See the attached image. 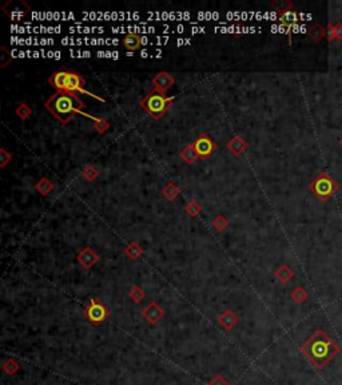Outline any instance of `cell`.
<instances>
[{"mask_svg":"<svg viewBox=\"0 0 342 385\" xmlns=\"http://www.w3.org/2000/svg\"><path fill=\"white\" fill-rule=\"evenodd\" d=\"M301 349L317 369L325 368L339 352L338 345L321 329L316 331Z\"/></svg>","mask_w":342,"mask_h":385,"instance_id":"obj_1","label":"cell"},{"mask_svg":"<svg viewBox=\"0 0 342 385\" xmlns=\"http://www.w3.org/2000/svg\"><path fill=\"white\" fill-rule=\"evenodd\" d=\"M125 253H126V256L129 257V258L137 259L142 256V253H143V248H142L141 245H138V244H135V242H133V244H130L129 246L125 249Z\"/></svg>","mask_w":342,"mask_h":385,"instance_id":"obj_20","label":"cell"},{"mask_svg":"<svg viewBox=\"0 0 342 385\" xmlns=\"http://www.w3.org/2000/svg\"><path fill=\"white\" fill-rule=\"evenodd\" d=\"M152 84L155 90H159L162 92H166L168 88H171L175 84L174 77L168 74L167 71H160L152 79Z\"/></svg>","mask_w":342,"mask_h":385,"instance_id":"obj_7","label":"cell"},{"mask_svg":"<svg viewBox=\"0 0 342 385\" xmlns=\"http://www.w3.org/2000/svg\"><path fill=\"white\" fill-rule=\"evenodd\" d=\"M98 170H96L92 164H90V166H86V168H84L83 173H82V177H83L87 182H92V181L98 177Z\"/></svg>","mask_w":342,"mask_h":385,"instance_id":"obj_26","label":"cell"},{"mask_svg":"<svg viewBox=\"0 0 342 385\" xmlns=\"http://www.w3.org/2000/svg\"><path fill=\"white\" fill-rule=\"evenodd\" d=\"M44 107L62 125H69L75 115L82 114L84 103L75 92L56 91L44 102Z\"/></svg>","mask_w":342,"mask_h":385,"instance_id":"obj_2","label":"cell"},{"mask_svg":"<svg viewBox=\"0 0 342 385\" xmlns=\"http://www.w3.org/2000/svg\"><path fill=\"white\" fill-rule=\"evenodd\" d=\"M48 83L55 87L58 91L65 92H80V94H87L88 96H91L94 99H98L100 102H106L102 96H98L95 94H92L91 91H88L86 86V80L79 73L71 71V70H59L56 73H53L51 77L48 78Z\"/></svg>","mask_w":342,"mask_h":385,"instance_id":"obj_3","label":"cell"},{"mask_svg":"<svg viewBox=\"0 0 342 385\" xmlns=\"http://www.w3.org/2000/svg\"><path fill=\"white\" fill-rule=\"evenodd\" d=\"M179 156L182 158V160H185L187 164H193L195 163V160L199 158L197 154V151H195L194 149V145L191 143V145H187L185 146L182 149V151L179 153Z\"/></svg>","mask_w":342,"mask_h":385,"instance_id":"obj_13","label":"cell"},{"mask_svg":"<svg viewBox=\"0 0 342 385\" xmlns=\"http://www.w3.org/2000/svg\"><path fill=\"white\" fill-rule=\"evenodd\" d=\"M80 115H84V117H87V118H90L92 121V125H94V129H95V131L98 134H104L108 131V129H110V123L107 122L106 119H103V118H95V117H92V115H88L86 114V113H82Z\"/></svg>","mask_w":342,"mask_h":385,"instance_id":"obj_15","label":"cell"},{"mask_svg":"<svg viewBox=\"0 0 342 385\" xmlns=\"http://www.w3.org/2000/svg\"><path fill=\"white\" fill-rule=\"evenodd\" d=\"M62 43L63 44H118L119 40H115V39H71V38H65L62 39Z\"/></svg>","mask_w":342,"mask_h":385,"instance_id":"obj_8","label":"cell"},{"mask_svg":"<svg viewBox=\"0 0 342 385\" xmlns=\"http://www.w3.org/2000/svg\"><path fill=\"white\" fill-rule=\"evenodd\" d=\"M84 16H88V18H96V19H102V18H106V19H125V18H138V15H133V14H84Z\"/></svg>","mask_w":342,"mask_h":385,"instance_id":"obj_19","label":"cell"},{"mask_svg":"<svg viewBox=\"0 0 342 385\" xmlns=\"http://www.w3.org/2000/svg\"><path fill=\"white\" fill-rule=\"evenodd\" d=\"M213 226H214V229L217 230V232H223L224 229H227V226H229L227 218L223 217L222 214H218L217 217L214 218Z\"/></svg>","mask_w":342,"mask_h":385,"instance_id":"obj_23","label":"cell"},{"mask_svg":"<svg viewBox=\"0 0 342 385\" xmlns=\"http://www.w3.org/2000/svg\"><path fill=\"white\" fill-rule=\"evenodd\" d=\"M98 259L99 256L91 248H84L83 250L78 254V262H79L84 269H90L94 263L98 262Z\"/></svg>","mask_w":342,"mask_h":385,"instance_id":"obj_9","label":"cell"},{"mask_svg":"<svg viewBox=\"0 0 342 385\" xmlns=\"http://www.w3.org/2000/svg\"><path fill=\"white\" fill-rule=\"evenodd\" d=\"M71 57H91V53L86 51V52H71Z\"/></svg>","mask_w":342,"mask_h":385,"instance_id":"obj_33","label":"cell"},{"mask_svg":"<svg viewBox=\"0 0 342 385\" xmlns=\"http://www.w3.org/2000/svg\"><path fill=\"white\" fill-rule=\"evenodd\" d=\"M201 211H202V207L197 201H191V202H189L186 206H185V213L189 214L190 217H197L198 214L201 213Z\"/></svg>","mask_w":342,"mask_h":385,"instance_id":"obj_24","label":"cell"},{"mask_svg":"<svg viewBox=\"0 0 342 385\" xmlns=\"http://www.w3.org/2000/svg\"><path fill=\"white\" fill-rule=\"evenodd\" d=\"M32 18L34 19H53L59 20L61 18L63 19H70V18H75L73 14H61V12H53V14H42V12H32Z\"/></svg>","mask_w":342,"mask_h":385,"instance_id":"obj_18","label":"cell"},{"mask_svg":"<svg viewBox=\"0 0 342 385\" xmlns=\"http://www.w3.org/2000/svg\"><path fill=\"white\" fill-rule=\"evenodd\" d=\"M11 58H12L11 52L8 53V51L6 50L4 47L0 48V66H2V67H6V66L8 65V62L11 61Z\"/></svg>","mask_w":342,"mask_h":385,"instance_id":"obj_31","label":"cell"},{"mask_svg":"<svg viewBox=\"0 0 342 385\" xmlns=\"http://www.w3.org/2000/svg\"><path fill=\"white\" fill-rule=\"evenodd\" d=\"M123 46L129 51H135L142 46V38L138 34H127L123 38Z\"/></svg>","mask_w":342,"mask_h":385,"instance_id":"obj_12","label":"cell"},{"mask_svg":"<svg viewBox=\"0 0 342 385\" xmlns=\"http://www.w3.org/2000/svg\"><path fill=\"white\" fill-rule=\"evenodd\" d=\"M292 297H293L294 301L298 302V304H301V302H304L305 300H306V297H308V293H306V292H305L302 288H297L293 293H292Z\"/></svg>","mask_w":342,"mask_h":385,"instance_id":"obj_29","label":"cell"},{"mask_svg":"<svg viewBox=\"0 0 342 385\" xmlns=\"http://www.w3.org/2000/svg\"><path fill=\"white\" fill-rule=\"evenodd\" d=\"M193 145H194L195 151H197L198 156H199L201 159H207V158H210V156L213 155L214 151L217 150V143H215L207 134L199 135V137L195 139V142Z\"/></svg>","mask_w":342,"mask_h":385,"instance_id":"obj_5","label":"cell"},{"mask_svg":"<svg viewBox=\"0 0 342 385\" xmlns=\"http://www.w3.org/2000/svg\"><path fill=\"white\" fill-rule=\"evenodd\" d=\"M35 189H36V191H38L39 194H42L43 197H47V195L52 191L53 183L51 182L48 178L43 177V178H40V180L38 181V183L35 185Z\"/></svg>","mask_w":342,"mask_h":385,"instance_id":"obj_17","label":"cell"},{"mask_svg":"<svg viewBox=\"0 0 342 385\" xmlns=\"http://www.w3.org/2000/svg\"><path fill=\"white\" fill-rule=\"evenodd\" d=\"M210 385H227V382L224 381L222 377H217V378H214L213 381L210 382Z\"/></svg>","mask_w":342,"mask_h":385,"instance_id":"obj_32","label":"cell"},{"mask_svg":"<svg viewBox=\"0 0 342 385\" xmlns=\"http://www.w3.org/2000/svg\"><path fill=\"white\" fill-rule=\"evenodd\" d=\"M226 146H227V149L230 150V153L237 156L242 155L247 150V142L245 141L244 138L240 137V135H236L234 138H232V139L227 142V145Z\"/></svg>","mask_w":342,"mask_h":385,"instance_id":"obj_11","label":"cell"},{"mask_svg":"<svg viewBox=\"0 0 342 385\" xmlns=\"http://www.w3.org/2000/svg\"><path fill=\"white\" fill-rule=\"evenodd\" d=\"M162 193H163V197L167 201H175L178 198L179 194H181V189L177 183L168 182L164 185V187L162 189Z\"/></svg>","mask_w":342,"mask_h":385,"instance_id":"obj_14","label":"cell"},{"mask_svg":"<svg viewBox=\"0 0 342 385\" xmlns=\"http://www.w3.org/2000/svg\"><path fill=\"white\" fill-rule=\"evenodd\" d=\"M12 155L7 151V149L2 147L0 150V168H6L8 162H11Z\"/></svg>","mask_w":342,"mask_h":385,"instance_id":"obj_30","label":"cell"},{"mask_svg":"<svg viewBox=\"0 0 342 385\" xmlns=\"http://www.w3.org/2000/svg\"><path fill=\"white\" fill-rule=\"evenodd\" d=\"M107 314H108V312H107V309L104 308L102 302L92 298L90 306L87 308V317L92 324H102L103 321L106 320Z\"/></svg>","mask_w":342,"mask_h":385,"instance_id":"obj_6","label":"cell"},{"mask_svg":"<svg viewBox=\"0 0 342 385\" xmlns=\"http://www.w3.org/2000/svg\"><path fill=\"white\" fill-rule=\"evenodd\" d=\"M173 100H174L173 96L166 95V92L154 88L141 100V107L154 121H158L170 110Z\"/></svg>","mask_w":342,"mask_h":385,"instance_id":"obj_4","label":"cell"},{"mask_svg":"<svg viewBox=\"0 0 342 385\" xmlns=\"http://www.w3.org/2000/svg\"><path fill=\"white\" fill-rule=\"evenodd\" d=\"M275 276H277V279L279 280L282 284H288L290 280H292V277H293V271L290 270L288 266H281L277 270Z\"/></svg>","mask_w":342,"mask_h":385,"instance_id":"obj_21","label":"cell"},{"mask_svg":"<svg viewBox=\"0 0 342 385\" xmlns=\"http://www.w3.org/2000/svg\"><path fill=\"white\" fill-rule=\"evenodd\" d=\"M70 31L75 34V32H80V34H90V32H103L104 28L102 27H71Z\"/></svg>","mask_w":342,"mask_h":385,"instance_id":"obj_25","label":"cell"},{"mask_svg":"<svg viewBox=\"0 0 342 385\" xmlns=\"http://www.w3.org/2000/svg\"><path fill=\"white\" fill-rule=\"evenodd\" d=\"M218 321H219V324L223 326V328L226 329H232L234 325H237V322H238V317L234 314L233 312H230V310H227V312H224L222 313L219 316V318H218Z\"/></svg>","mask_w":342,"mask_h":385,"instance_id":"obj_16","label":"cell"},{"mask_svg":"<svg viewBox=\"0 0 342 385\" xmlns=\"http://www.w3.org/2000/svg\"><path fill=\"white\" fill-rule=\"evenodd\" d=\"M163 309L156 305L155 302H151L150 305H147L143 309V316H145L146 320H147L148 322H151V324H156V322L163 317Z\"/></svg>","mask_w":342,"mask_h":385,"instance_id":"obj_10","label":"cell"},{"mask_svg":"<svg viewBox=\"0 0 342 385\" xmlns=\"http://www.w3.org/2000/svg\"><path fill=\"white\" fill-rule=\"evenodd\" d=\"M15 44H52L55 43L49 39H12Z\"/></svg>","mask_w":342,"mask_h":385,"instance_id":"obj_22","label":"cell"},{"mask_svg":"<svg viewBox=\"0 0 342 385\" xmlns=\"http://www.w3.org/2000/svg\"><path fill=\"white\" fill-rule=\"evenodd\" d=\"M15 113L20 119H27L32 114V110H31V107L28 106V104H26V103H20L19 106L16 107Z\"/></svg>","mask_w":342,"mask_h":385,"instance_id":"obj_27","label":"cell"},{"mask_svg":"<svg viewBox=\"0 0 342 385\" xmlns=\"http://www.w3.org/2000/svg\"><path fill=\"white\" fill-rule=\"evenodd\" d=\"M130 297L133 298L134 302H141L145 298V292L142 290V288L134 286L131 292H130Z\"/></svg>","mask_w":342,"mask_h":385,"instance_id":"obj_28","label":"cell"}]
</instances>
